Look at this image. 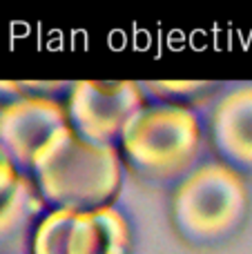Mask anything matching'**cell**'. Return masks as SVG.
I'll list each match as a JSON object with an SVG mask.
<instances>
[{
  "mask_svg": "<svg viewBox=\"0 0 252 254\" xmlns=\"http://www.w3.org/2000/svg\"><path fill=\"white\" fill-rule=\"evenodd\" d=\"M123 170L119 147L92 145L65 125L34 154L27 176L49 210L83 214L114 207Z\"/></svg>",
  "mask_w": 252,
  "mask_h": 254,
  "instance_id": "obj_1",
  "label": "cell"
},
{
  "mask_svg": "<svg viewBox=\"0 0 252 254\" xmlns=\"http://www.w3.org/2000/svg\"><path fill=\"white\" fill-rule=\"evenodd\" d=\"M203 125L194 110L147 103L125 125L119 140L123 167L145 185H177L196 165Z\"/></svg>",
  "mask_w": 252,
  "mask_h": 254,
  "instance_id": "obj_2",
  "label": "cell"
},
{
  "mask_svg": "<svg viewBox=\"0 0 252 254\" xmlns=\"http://www.w3.org/2000/svg\"><path fill=\"white\" fill-rule=\"evenodd\" d=\"M250 212L246 179L219 161L196 165L170 196V223L188 248L214 250L244 230Z\"/></svg>",
  "mask_w": 252,
  "mask_h": 254,
  "instance_id": "obj_3",
  "label": "cell"
},
{
  "mask_svg": "<svg viewBox=\"0 0 252 254\" xmlns=\"http://www.w3.org/2000/svg\"><path fill=\"white\" fill-rule=\"evenodd\" d=\"M145 105L143 85L134 80H76L65 101L71 129L105 147H119L127 121Z\"/></svg>",
  "mask_w": 252,
  "mask_h": 254,
  "instance_id": "obj_4",
  "label": "cell"
},
{
  "mask_svg": "<svg viewBox=\"0 0 252 254\" xmlns=\"http://www.w3.org/2000/svg\"><path fill=\"white\" fill-rule=\"evenodd\" d=\"M65 125H69V119L63 101L25 98L0 110V145L27 176L34 154Z\"/></svg>",
  "mask_w": 252,
  "mask_h": 254,
  "instance_id": "obj_5",
  "label": "cell"
},
{
  "mask_svg": "<svg viewBox=\"0 0 252 254\" xmlns=\"http://www.w3.org/2000/svg\"><path fill=\"white\" fill-rule=\"evenodd\" d=\"M208 138L217 161L237 174L252 176V85L226 92L214 105Z\"/></svg>",
  "mask_w": 252,
  "mask_h": 254,
  "instance_id": "obj_6",
  "label": "cell"
},
{
  "mask_svg": "<svg viewBox=\"0 0 252 254\" xmlns=\"http://www.w3.org/2000/svg\"><path fill=\"white\" fill-rule=\"evenodd\" d=\"M132 228L121 210L105 207L74 214L67 237V254H132Z\"/></svg>",
  "mask_w": 252,
  "mask_h": 254,
  "instance_id": "obj_7",
  "label": "cell"
},
{
  "mask_svg": "<svg viewBox=\"0 0 252 254\" xmlns=\"http://www.w3.org/2000/svg\"><path fill=\"white\" fill-rule=\"evenodd\" d=\"M43 207L45 203L31 176L22 174L13 194L0 205V250L13 246L22 234L29 232L31 223L38 219Z\"/></svg>",
  "mask_w": 252,
  "mask_h": 254,
  "instance_id": "obj_8",
  "label": "cell"
},
{
  "mask_svg": "<svg viewBox=\"0 0 252 254\" xmlns=\"http://www.w3.org/2000/svg\"><path fill=\"white\" fill-rule=\"evenodd\" d=\"M143 87L156 98V103L183 110H194L219 92V83L214 80H147Z\"/></svg>",
  "mask_w": 252,
  "mask_h": 254,
  "instance_id": "obj_9",
  "label": "cell"
},
{
  "mask_svg": "<svg viewBox=\"0 0 252 254\" xmlns=\"http://www.w3.org/2000/svg\"><path fill=\"white\" fill-rule=\"evenodd\" d=\"M74 221V212L49 210L40 216L31 232L29 254H67V237Z\"/></svg>",
  "mask_w": 252,
  "mask_h": 254,
  "instance_id": "obj_10",
  "label": "cell"
},
{
  "mask_svg": "<svg viewBox=\"0 0 252 254\" xmlns=\"http://www.w3.org/2000/svg\"><path fill=\"white\" fill-rule=\"evenodd\" d=\"M20 179H22L20 170H18L16 163L11 161V156L0 145V205L13 194V190L18 188Z\"/></svg>",
  "mask_w": 252,
  "mask_h": 254,
  "instance_id": "obj_11",
  "label": "cell"
},
{
  "mask_svg": "<svg viewBox=\"0 0 252 254\" xmlns=\"http://www.w3.org/2000/svg\"><path fill=\"white\" fill-rule=\"evenodd\" d=\"M25 98H31L27 80H0V110Z\"/></svg>",
  "mask_w": 252,
  "mask_h": 254,
  "instance_id": "obj_12",
  "label": "cell"
}]
</instances>
